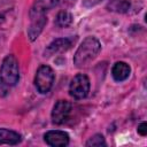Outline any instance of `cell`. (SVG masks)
Instances as JSON below:
<instances>
[{
	"instance_id": "1",
	"label": "cell",
	"mask_w": 147,
	"mask_h": 147,
	"mask_svg": "<svg viewBox=\"0 0 147 147\" xmlns=\"http://www.w3.org/2000/svg\"><path fill=\"white\" fill-rule=\"evenodd\" d=\"M100 48H101V45L98 39H95L94 37L85 38L75 53V56H74L75 65L78 68L87 65L91 61H93L96 57V55L100 52Z\"/></svg>"
},
{
	"instance_id": "2",
	"label": "cell",
	"mask_w": 147,
	"mask_h": 147,
	"mask_svg": "<svg viewBox=\"0 0 147 147\" xmlns=\"http://www.w3.org/2000/svg\"><path fill=\"white\" fill-rule=\"evenodd\" d=\"M20 79V70H18V63L15 56L7 55L1 64L0 69V80L5 83L8 87L15 86L18 83Z\"/></svg>"
},
{
	"instance_id": "3",
	"label": "cell",
	"mask_w": 147,
	"mask_h": 147,
	"mask_svg": "<svg viewBox=\"0 0 147 147\" xmlns=\"http://www.w3.org/2000/svg\"><path fill=\"white\" fill-rule=\"evenodd\" d=\"M54 83V71L48 65H41L36 74L34 85L40 93H47Z\"/></svg>"
},
{
	"instance_id": "4",
	"label": "cell",
	"mask_w": 147,
	"mask_h": 147,
	"mask_svg": "<svg viewBox=\"0 0 147 147\" xmlns=\"http://www.w3.org/2000/svg\"><path fill=\"white\" fill-rule=\"evenodd\" d=\"M70 95L75 99H83L90 92V79L86 75L78 74L74 77L69 87Z\"/></svg>"
},
{
	"instance_id": "5",
	"label": "cell",
	"mask_w": 147,
	"mask_h": 147,
	"mask_svg": "<svg viewBox=\"0 0 147 147\" xmlns=\"http://www.w3.org/2000/svg\"><path fill=\"white\" fill-rule=\"evenodd\" d=\"M71 111V105L65 100H59L52 110V121L55 124H62L64 123Z\"/></svg>"
},
{
	"instance_id": "6",
	"label": "cell",
	"mask_w": 147,
	"mask_h": 147,
	"mask_svg": "<svg viewBox=\"0 0 147 147\" xmlns=\"http://www.w3.org/2000/svg\"><path fill=\"white\" fill-rule=\"evenodd\" d=\"M45 141L47 145L52 147H63L69 144V136L64 131L60 130H52L45 133L44 136Z\"/></svg>"
},
{
	"instance_id": "7",
	"label": "cell",
	"mask_w": 147,
	"mask_h": 147,
	"mask_svg": "<svg viewBox=\"0 0 147 147\" xmlns=\"http://www.w3.org/2000/svg\"><path fill=\"white\" fill-rule=\"evenodd\" d=\"M72 45V39L71 38H57L53 40L47 48L45 49V56H52L56 53H62L68 51Z\"/></svg>"
},
{
	"instance_id": "8",
	"label": "cell",
	"mask_w": 147,
	"mask_h": 147,
	"mask_svg": "<svg viewBox=\"0 0 147 147\" xmlns=\"http://www.w3.org/2000/svg\"><path fill=\"white\" fill-rule=\"evenodd\" d=\"M47 23V17L45 15H40V16H36L31 18V24L28 29V34L30 40H36L38 38V36L41 33L44 26Z\"/></svg>"
},
{
	"instance_id": "9",
	"label": "cell",
	"mask_w": 147,
	"mask_h": 147,
	"mask_svg": "<svg viewBox=\"0 0 147 147\" xmlns=\"http://www.w3.org/2000/svg\"><path fill=\"white\" fill-rule=\"evenodd\" d=\"M60 0H36L31 10H30V17H36L40 15H45V11L52 9L59 3Z\"/></svg>"
},
{
	"instance_id": "10",
	"label": "cell",
	"mask_w": 147,
	"mask_h": 147,
	"mask_svg": "<svg viewBox=\"0 0 147 147\" xmlns=\"http://www.w3.org/2000/svg\"><path fill=\"white\" fill-rule=\"evenodd\" d=\"M130 72H131V69H130L129 64L125 62H116L113 67V70H111L113 78L116 82L125 80L130 76Z\"/></svg>"
},
{
	"instance_id": "11",
	"label": "cell",
	"mask_w": 147,
	"mask_h": 147,
	"mask_svg": "<svg viewBox=\"0 0 147 147\" xmlns=\"http://www.w3.org/2000/svg\"><path fill=\"white\" fill-rule=\"evenodd\" d=\"M21 141V134L8 129H0V144L16 145Z\"/></svg>"
},
{
	"instance_id": "12",
	"label": "cell",
	"mask_w": 147,
	"mask_h": 147,
	"mask_svg": "<svg viewBox=\"0 0 147 147\" xmlns=\"http://www.w3.org/2000/svg\"><path fill=\"white\" fill-rule=\"evenodd\" d=\"M107 9L115 13H126L130 9V1L129 0H110L107 5Z\"/></svg>"
},
{
	"instance_id": "13",
	"label": "cell",
	"mask_w": 147,
	"mask_h": 147,
	"mask_svg": "<svg viewBox=\"0 0 147 147\" xmlns=\"http://www.w3.org/2000/svg\"><path fill=\"white\" fill-rule=\"evenodd\" d=\"M72 23V16L68 11H60L55 18V24L59 28H67Z\"/></svg>"
},
{
	"instance_id": "14",
	"label": "cell",
	"mask_w": 147,
	"mask_h": 147,
	"mask_svg": "<svg viewBox=\"0 0 147 147\" xmlns=\"http://www.w3.org/2000/svg\"><path fill=\"white\" fill-rule=\"evenodd\" d=\"M105 145H106V141H105L103 136H101V134H94L86 142L87 147H101V146H105Z\"/></svg>"
},
{
	"instance_id": "15",
	"label": "cell",
	"mask_w": 147,
	"mask_h": 147,
	"mask_svg": "<svg viewBox=\"0 0 147 147\" xmlns=\"http://www.w3.org/2000/svg\"><path fill=\"white\" fill-rule=\"evenodd\" d=\"M138 133L141 134V136H146L147 134V124H146V122H142L138 126Z\"/></svg>"
},
{
	"instance_id": "16",
	"label": "cell",
	"mask_w": 147,
	"mask_h": 147,
	"mask_svg": "<svg viewBox=\"0 0 147 147\" xmlns=\"http://www.w3.org/2000/svg\"><path fill=\"white\" fill-rule=\"evenodd\" d=\"M8 91H9V87L0 80V96H5L8 93Z\"/></svg>"
},
{
	"instance_id": "17",
	"label": "cell",
	"mask_w": 147,
	"mask_h": 147,
	"mask_svg": "<svg viewBox=\"0 0 147 147\" xmlns=\"http://www.w3.org/2000/svg\"><path fill=\"white\" fill-rule=\"evenodd\" d=\"M99 1H100V0H84L83 5H84L85 7H92V6L96 5Z\"/></svg>"
}]
</instances>
